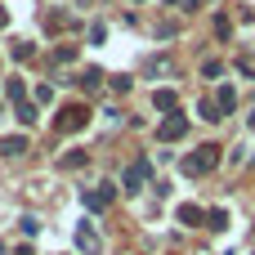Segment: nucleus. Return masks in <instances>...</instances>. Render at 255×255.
<instances>
[{"label":"nucleus","mask_w":255,"mask_h":255,"mask_svg":"<svg viewBox=\"0 0 255 255\" xmlns=\"http://www.w3.org/2000/svg\"><path fill=\"white\" fill-rule=\"evenodd\" d=\"M184 134H188V117H179V112H170V117L157 126V139H161V143H179Z\"/></svg>","instance_id":"3"},{"label":"nucleus","mask_w":255,"mask_h":255,"mask_svg":"<svg viewBox=\"0 0 255 255\" xmlns=\"http://www.w3.org/2000/svg\"><path fill=\"white\" fill-rule=\"evenodd\" d=\"M103 81H108V76H103L99 67H85V72H81V90H99Z\"/></svg>","instance_id":"11"},{"label":"nucleus","mask_w":255,"mask_h":255,"mask_svg":"<svg viewBox=\"0 0 255 255\" xmlns=\"http://www.w3.org/2000/svg\"><path fill=\"white\" fill-rule=\"evenodd\" d=\"M13 255H36V251H31V247H18V251H13Z\"/></svg>","instance_id":"23"},{"label":"nucleus","mask_w":255,"mask_h":255,"mask_svg":"<svg viewBox=\"0 0 255 255\" xmlns=\"http://www.w3.org/2000/svg\"><path fill=\"white\" fill-rule=\"evenodd\" d=\"M4 94H9L13 103H22V94H27V85H22V81H9V85H4Z\"/></svg>","instance_id":"18"},{"label":"nucleus","mask_w":255,"mask_h":255,"mask_svg":"<svg viewBox=\"0 0 255 255\" xmlns=\"http://www.w3.org/2000/svg\"><path fill=\"white\" fill-rule=\"evenodd\" d=\"M215 108H220V117H229V112L238 108V90H233V85H220V94H215Z\"/></svg>","instance_id":"7"},{"label":"nucleus","mask_w":255,"mask_h":255,"mask_svg":"<svg viewBox=\"0 0 255 255\" xmlns=\"http://www.w3.org/2000/svg\"><path fill=\"white\" fill-rule=\"evenodd\" d=\"M54 58H58V63H72V58H76V45H58Z\"/></svg>","instance_id":"19"},{"label":"nucleus","mask_w":255,"mask_h":255,"mask_svg":"<svg viewBox=\"0 0 255 255\" xmlns=\"http://www.w3.org/2000/svg\"><path fill=\"white\" fill-rule=\"evenodd\" d=\"M76 247H81L85 255H99V251H103V242H99V233H94L90 224H76Z\"/></svg>","instance_id":"6"},{"label":"nucleus","mask_w":255,"mask_h":255,"mask_svg":"<svg viewBox=\"0 0 255 255\" xmlns=\"http://www.w3.org/2000/svg\"><path fill=\"white\" fill-rule=\"evenodd\" d=\"M179 224H188V229H197V224H202V206H193V202H184V206H179Z\"/></svg>","instance_id":"9"},{"label":"nucleus","mask_w":255,"mask_h":255,"mask_svg":"<svg viewBox=\"0 0 255 255\" xmlns=\"http://www.w3.org/2000/svg\"><path fill=\"white\" fill-rule=\"evenodd\" d=\"M220 72H224L220 58H206V63H202V76H220Z\"/></svg>","instance_id":"20"},{"label":"nucleus","mask_w":255,"mask_h":255,"mask_svg":"<svg viewBox=\"0 0 255 255\" xmlns=\"http://www.w3.org/2000/svg\"><path fill=\"white\" fill-rule=\"evenodd\" d=\"M215 166H220V148H215V143H202L197 152L184 157V170H188V175H211Z\"/></svg>","instance_id":"1"},{"label":"nucleus","mask_w":255,"mask_h":255,"mask_svg":"<svg viewBox=\"0 0 255 255\" xmlns=\"http://www.w3.org/2000/svg\"><path fill=\"white\" fill-rule=\"evenodd\" d=\"M4 22H9V13H4V4H0V27H4Z\"/></svg>","instance_id":"24"},{"label":"nucleus","mask_w":255,"mask_h":255,"mask_svg":"<svg viewBox=\"0 0 255 255\" xmlns=\"http://www.w3.org/2000/svg\"><path fill=\"white\" fill-rule=\"evenodd\" d=\"M206 229H211V233H224V229H229V211H220V206L206 211Z\"/></svg>","instance_id":"10"},{"label":"nucleus","mask_w":255,"mask_h":255,"mask_svg":"<svg viewBox=\"0 0 255 255\" xmlns=\"http://www.w3.org/2000/svg\"><path fill=\"white\" fill-rule=\"evenodd\" d=\"M13 58H18V63H27V58H36V45H27V40H18V45H13Z\"/></svg>","instance_id":"17"},{"label":"nucleus","mask_w":255,"mask_h":255,"mask_svg":"<svg viewBox=\"0 0 255 255\" xmlns=\"http://www.w3.org/2000/svg\"><path fill=\"white\" fill-rule=\"evenodd\" d=\"M251 121H255V117H251Z\"/></svg>","instance_id":"25"},{"label":"nucleus","mask_w":255,"mask_h":255,"mask_svg":"<svg viewBox=\"0 0 255 255\" xmlns=\"http://www.w3.org/2000/svg\"><path fill=\"white\" fill-rule=\"evenodd\" d=\"M148 72H152V76H161V72H170V63H166V58H152V63H148Z\"/></svg>","instance_id":"21"},{"label":"nucleus","mask_w":255,"mask_h":255,"mask_svg":"<svg viewBox=\"0 0 255 255\" xmlns=\"http://www.w3.org/2000/svg\"><path fill=\"white\" fill-rule=\"evenodd\" d=\"M45 22H49V27H54V31H72V27H76V22H72V18H67V13H49V18H45Z\"/></svg>","instance_id":"16"},{"label":"nucleus","mask_w":255,"mask_h":255,"mask_svg":"<svg viewBox=\"0 0 255 255\" xmlns=\"http://www.w3.org/2000/svg\"><path fill=\"white\" fill-rule=\"evenodd\" d=\"M148 175H152V166H148V161H143V157H139V161H134V166H130V170H126V175H121V184H126V188H130V193H139V188H143V184H148Z\"/></svg>","instance_id":"4"},{"label":"nucleus","mask_w":255,"mask_h":255,"mask_svg":"<svg viewBox=\"0 0 255 255\" xmlns=\"http://www.w3.org/2000/svg\"><path fill=\"white\" fill-rule=\"evenodd\" d=\"M54 126H58V134H76V130H85V126H90V108H85V103H67V108L58 112V121H54Z\"/></svg>","instance_id":"2"},{"label":"nucleus","mask_w":255,"mask_h":255,"mask_svg":"<svg viewBox=\"0 0 255 255\" xmlns=\"http://www.w3.org/2000/svg\"><path fill=\"white\" fill-rule=\"evenodd\" d=\"M152 103H157L161 112H175V103H179V94H175V90H157V94H152Z\"/></svg>","instance_id":"12"},{"label":"nucleus","mask_w":255,"mask_h":255,"mask_svg":"<svg viewBox=\"0 0 255 255\" xmlns=\"http://www.w3.org/2000/svg\"><path fill=\"white\" fill-rule=\"evenodd\" d=\"M130 85H134V81H130V76H112V90H117V94H126V90H130Z\"/></svg>","instance_id":"22"},{"label":"nucleus","mask_w":255,"mask_h":255,"mask_svg":"<svg viewBox=\"0 0 255 255\" xmlns=\"http://www.w3.org/2000/svg\"><path fill=\"white\" fill-rule=\"evenodd\" d=\"M85 161H90V152H85V148H72V152L63 157V170H81Z\"/></svg>","instance_id":"13"},{"label":"nucleus","mask_w":255,"mask_h":255,"mask_svg":"<svg viewBox=\"0 0 255 255\" xmlns=\"http://www.w3.org/2000/svg\"><path fill=\"white\" fill-rule=\"evenodd\" d=\"M18 121H22V126H36V121H40L36 103H27V99H22V103H18Z\"/></svg>","instance_id":"14"},{"label":"nucleus","mask_w":255,"mask_h":255,"mask_svg":"<svg viewBox=\"0 0 255 255\" xmlns=\"http://www.w3.org/2000/svg\"><path fill=\"white\" fill-rule=\"evenodd\" d=\"M197 117H202V121H224V117H220V108H215L211 99H202V103H197Z\"/></svg>","instance_id":"15"},{"label":"nucleus","mask_w":255,"mask_h":255,"mask_svg":"<svg viewBox=\"0 0 255 255\" xmlns=\"http://www.w3.org/2000/svg\"><path fill=\"white\" fill-rule=\"evenodd\" d=\"M112 202H117V188H112V184H99L94 193H85V206H90V211H108Z\"/></svg>","instance_id":"5"},{"label":"nucleus","mask_w":255,"mask_h":255,"mask_svg":"<svg viewBox=\"0 0 255 255\" xmlns=\"http://www.w3.org/2000/svg\"><path fill=\"white\" fill-rule=\"evenodd\" d=\"M18 152H27V134H4L0 139V157H18Z\"/></svg>","instance_id":"8"}]
</instances>
